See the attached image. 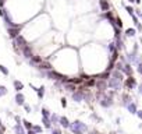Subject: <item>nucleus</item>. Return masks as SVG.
I'll list each match as a JSON object with an SVG mask.
<instances>
[{
  "mask_svg": "<svg viewBox=\"0 0 142 134\" xmlns=\"http://www.w3.org/2000/svg\"><path fill=\"white\" fill-rule=\"evenodd\" d=\"M59 122H60V124L63 127H70V123H68L67 117H60V119H59Z\"/></svg>",
  "mask_w": 142,
  "mask_h": 134,
  "instance_id": "obj_21",
  "label": "nucleus"
},
{
  "mask_svg": "<svg viewBox=\"0 0 142 134\" xmlns=\"http://www.w3.org/2000/svg\"><path fill=\"white\" fill-rule=\"evenodd\" d=\"M14 130H15V133H17V134H25V133H24V130H22V127L20 126V124L14 126Z\"/></svg>",
  "mask_w": 142,
  "mask_h": 134,
  "instance_id": "obj_26",
  "label": "nucleus"
},
{
  "mask_svg": "<svg viewBox=\"0 0 142 134\" xmlns=\"http://www.w3.org/2000/svg\"><path fill=\"white\" fill-rule=\"evenodd\" d=\"M24 25H18V24H15L14 27H9V35H10V38H17L20 35V31H21V28H22Z\"/></svg>",
  "mask_w": 142,
  "mask_h": 134,
  "instance_id": "obj_3",
  "label": "nucleus"
},
{
  "mask_svg": "<svg viewBox=\"0 0 142 134\" xmlns=\"http://www.w3.org/2000/svg\"><path fill=\"white\" fill-rule=\"evenodd\" d=\"M0 124H2V120H0Z\"/></svg>",
  "mask_w": 142,
  "mask_h": 134,
  "instance_id": "obj_47",
  "label": "nucleus"
},
{
  "mask_svg": "<svg viewBox=\"0 0 142 134\" xmlns=\"http://www.w3.org/2000/svg\"><path fill=\"white\" fill-rule=\"evenodd\" d=\"M0 71H2V73L4 74V75H9V70H7V68H6L4 66H3V64H0Z\"/></svg>",
  "mask_w": 142,
  "mask_h": 134,
  "instance_id": "obj_29",
  "label": "nucleus"
},
{
  "mask_svg": "<svg viewBox=\"0 0 142 134\" xmlns=\"http://www.w3.org/2000/svg\"><path fill=\"white\" fill-rule=\"evenodd\" d=\"M14 45H15V46H20L22 49V48L25 46V45H28V43H27L25 38H24L22 35H18L17 38H14Z\"/></svg>",
  "mask_w": 142,
  "mask_h": 134,
  "instance_id": "obj_7",
  "label": "nucleus"
},
{
  "mask_svg": "<svg viewBox=\"0 0 142 134\" xmlns=\"http://www.w3.org/2000/svg\"><path fill=\"white\" fill-rule=\"evenodd\" d=\"M114 45H116V48H117V50H123L124 48V42H123V38H114Z\"/></svg>",
  "mask_w": 142,
  "mask_h": 134,
  "instance_id": "obj_11",
  "label": "nucleus"
},
{
  "mask_svg": "<svg viewBox=\"0 0 142 134\" xmlns=\"http://www.w3.org/2000/svg\"><path fill=\"white\" fill-rule=\"evenodd\" d=\"M123 6H124V7H126L127 13H128V14H130V15H132V14H134V11H135V10H134V7H132V6H126V4H124V3H123Z\"/></svg>",
  "mask_w": 142,
  "mask_h": 134,
  "instance_id": "obj_25",
  "label": "nucleus"
},
{
  "mask_svg": "<svg viewBox=\"0 0 142 134\" xmlns=\"http://www.w3.org/2000/svg\"><path fill=\"white\" fill-rule=\"evenodd\" d=\"M135 34H137V31H135L134 28H128V29H126V36H134Z\"/></svg>",
  "mask_w": 142,
  "mask_h": 134,
  "instance_id": "obj_24",
  "label": "nucleus"
},
{
  "mask_svg": "<svg viewBox=\"0 0 142 134\" xmlns=\"http://www.w3.org/2000/svg\"><path fill=\"white\" fill-rule=\"evenodd\" d=\"M24 108H25V111L28 112V113L31 112V106H29V105H25V104H24Z\"/></svg>",
  "mask_w": 142,
  "mask_h": 134,
  "instance_id": "obj_37",
  "label": "nucleus"
},
{
  "mask_svg": "<svg viewBox=\"0 0 142 134\" xmlns=\"http://www.w3.org/2000/svg\"><path fill=\"white\" fill-rule=\"evenodd\" d=\"M53 134H61V131H60L59 129H54V130H53Z\"/></svg>",
  "mask_w": 142,
  "mask_h": 134,
  "instance_id": "obj_40",
  "label": "nucleus"
},
{
  "mask_svg": "<svg viewBox=\"0 0 142 134\" xmlns=\"http://www.w3.org/2000/svg\"><path fill=\"white\" fill-rule=\"evenodd\" d=\"M96 84V81L93 80V78H89L88 81H86V85H88V87H92V85H95Z\"/></svg>",
  "mask_w": 142,
  "mask_h": 134,
  "instance_id": "obj_30",
  "label": "nucleus"
},
{
  "mask_svg": "<svg viewBox=\"0 0 142 134\" xmlns=\"http://www.w3.org/2000/svg\"><path fill=\"white\" fill-rule=\"evenodd\" d=\"M137 115H138V117L142 120V111H137Z\"/></svg>",
  "mask_w": 142,
  "mask_h": 134,
  "instance_id": "obj_39",
  "label": "nucleus"
},
{
  "mask_svg": "<svg viewBox=\"0 0 142 134\" xmlns=\"http://www.w3.org/2000/svg\"><path fill=\"white\" fill-rule=\"evenodd\" d=\"M107 85H109L110 88H113V89H116V91H119V89L121 88V85H123V81L119 80V78H116V77H113V75H110Z\"/></svg>",
  "mask_w": 142,
  "mask_h": 134,
  "instance_id": "obj_2",
  "label": "nucleus"
},
{
  "mask_svg": "<svg viewBox=\"0 0 142 134\" xmlns=\"http://www.w3.org/2000/svg\"><path fill=\"white\" fill-rule=\"evenodd\" d=\"M135 3H137V4H139V3H141V0H135Z\"/></svg>",
  "mask_w": 142,
  "mask_h": 134,
  "instance_id": "obj_44",
  "label": "nucleus"
},
{
  "mask_svg": "<svg viewBox=\"0 0 142 134\" xmlns=\"http://www.w3.org/2000/svg\"><path fill=\"white\" fill-rule=\"evenodd\" d=\"M135 27H137V29H138V31H142V24H141L139 21L135 24Z\"/></svg>",
  "mask_w": 142,
  "mask_h": 134,
  "instance_id": "obj_36",
  "label": "nucleus"
},
{
  "mask_svg": "<svg viewBox=\"0 0 142 134\" xmlns=\"http://www.w3.org/2000/svg\"><path fill=\"white\" fill-rule=\"evenodd\" d=\"M112 75H113V77H116V78H119V80H121V81L124 80V77H123V73H121L120 70H117V68H114V70L112 71Z\"/></svg>",
  "mask_w": 142,
  "mask_h": 134,
  "instance_id": "obj_15",
  "label": "nucleus"
},
{
  "mask_svg": "<svg viewBox=\"0 0 142 134\" xmlns=\"http://www.w3.org/2000/svg\"><path fill=\"white\" fill-rule=\"evenodd\" d=\"M21 50H22V54H24V56L27 57V59H31V57L34 56V53H32V49H31V46H29V45H25V46H24Z\"/></svg>",
  "mask_w": 142,
  "mask_h": 134,
  "instance_id": "obj_9",
  "label": "nucleus"
},
{
  "mask_svg": "<svg viewBox=\"0 0 142 134\" xmlns=\"http://www.w3.org/2000/svg\"><path fill=\"white\" fill-rule=\"evenodd\" d=\"M96 87H98L99 91H102V92H105L106 91V88H107V82L106 80H103V78H100V80L96 82Z\"/></svg>",
  "mask_w": 142,
  "mask_h": 134,
  "instance_id": "obj_10",
  "label": "nucleus"
},
{
  "mask_svg": "<svg viewBox=\"0 0 142 134\" xmlns=\"http://www.w3.org/2000/svg\"><path fill=\"white\" fill-rule=\"evenodd\" d=\"M123 104L126 105V106L128 104H131V97H130V95H126V94L123 95Z\"/></svg>",
  "mask_w": 142,
  "mask_h": 134,
  "instance_id": "obj_23",
  "label": "nucleus"
},
{
  "mask_svg": "<svg viewBox=\"0 0 142 134\" xmlns=\"http://www.w3.org/2000/svg\"><path fill=\"white\" fill-rule=\"evenodd\" d=\"M47 77L52 78V80H59V81H63L64 80V75L63 74H60V73H57V71H54V70H47Z\"/></svg>",
  "mask_w": 142,
  "mask_h": 134,
  "instance_id": "obj_4",
  "label": "nucleus"
},
{
  "mask_svg": "<svg viewBox=\"0 0 142 134\" xmlns=\"http://www.w3.org/2000/svg\"><path fill=\"white\" fill-rule=\"evenodd\" d=\"M28 134H36L35 131H32V130H29V131H28Z\"/></svg>",
  "mask_w": 142,
  "mask_h": 134,
  "instance_id": "obj_43",
  "label": "nucleus"
},
{
  "mask_svg": "<svg viewBox=\"0 0 142 134\" xmlns=\"http://www.w3.org/2000/svg\"><path fill=\"white\" fill-rule=\"evenodd\" d=\"M43 124H45V127L50 129V127H52V124H50V119H49V117H43Z\"/></svg>",
  "mask_w": 142,
  "mask_h": 134,
  "instance_id": "obj_27",
  "label": "nucleus"
},
{
  "mask_svg": "<svg viewBox=\"0 0 142 134\" xmlns=\"http://www.w3.org/2000/svg\"><path fill=\"white\" fill-rule=\"evenodd\" d=\"M42 115H43V117H49V111H47L46 108H43L42 109Z\"/></svg>",
  "mask_w": 142,
  "mask_h": 134,
  "instance_id": "obj_33",
  "label": "nucleus"
},
{
  "mask_svg": "<svg viewBox=\"0 0 142 134\" xmlns=\"http://www.w3.org/2000/svg\"><path fill=\"white\" fill-rule=\"evenodd\" d=\"M15 122H18V123L21 122V119H20V116H15Z\"/></svg>",
  "mask_w": 142,
  "mask_h": 134,
  "instance_id": "obj_42",
  "label": "nucleus"
},
{
  "mask_svg": "<svg viewBox=\"0 0 142 134\" xmlns=\"http://www.w3.org/2000/svg\"><path fill=\"white\" fill-rule=\"evenodd\" d=\"M24 101H25V98H24V95L21 94V92H18V94L15 95V102L18 105H24Z\"/></svg>",
  "mask_w": 142,
  "mask_h": 134,
  "instance_id": "obj_16",
  "label": "nucleus"
},
{
  "mask_svg": "<svg viewBox=\"0 0 142 134\" xmlns=\"http://www.w3.org/2000/svg\"><path fill=\"white\" fill-rule=\"evenodd\" d=\"M138 92H139V94L142 95V84L139 85V87H138Z\"/></svg>",
  "mask_w": 142,
  "mask_h": 134,
  "instance_id": "obj_41",
  "label": "nucleus"
},
{
  "mask_svg": "<svg viewBox=\"0 0 142 134\" xmlns=\"http://www.w3.org/2000/svg\"><path fill=\"white\" fill-rule=\"evenodd\" d=\"M61 105H63L64 108L67 106V101H65V98H63V99H61Z\"/></svg>",
  "mask_w": 142,
  "mask_h": 134,
  "instance_id": "obj_38",
  "label": "nucleus"
},
{
  "mask_svg": "<svg viewBox=\"0 0 142 134\" xmlns=\"http://www.w3.org/2000/svg\"><path fill=\"white\" fill-rule=\"evenodd\" d=\"M128 2H130V3H135V0H128Z\"/></svg>",
  "mask_w": 142,
  "mask_h": 134,
  "instance_id": "obj_45",
  "label": "nucleus"
},
{
  "mask_svg": "<svg viewBox=\"0 0 142 134\" xmlns=\"http://www.w3.org/2000/svg\"><path fill=\"white\" fill-rule=\"evenodd\" d=\"M50 120H52V122H53V123H56V122H59V117H57L56 115H53V116H52V117H50Z\"/></svg>",
  "mask_w": 142,
  "mask_h": 134,
  "instance_id": "obj_35",
  "label": "nucleus"
},
{
  "mask_svg": "<svg viewBox=\"0 0 142 134\" xmlns=\"http://www.w3.org/2000/svg\"><path fill=\"white\" fill-rule=\"evenodd\" d=\"M71 130L74 131V134H84V133L86 131V126H85L82 122L77 120V122H74V123H72Z\"/></svg>",
  "mask_w": 142,
  "mask_h": 134,
  "instance_id": "obj_1",
  "label": "nucleus"
},
{
  "mask_svg": "<svg viewBox=\"0 0 142 134\" xmlns=\"http://www.w3.org/2000/svg\"><path fill=\"white\" fill-rule=\"evenodd\" d=\"M29 60H31V63H32V64H39L40 61H42V57H39V56H35V54H34V56L31 57Z\"/></svg>",
  "mask_w": 142,
  "mask_h": 134,
  "instance_id": "obj_20",
  "label": "nucleus"
},
{
  "mask_svg": "<svg viewBox=\"0 0 142 134\" xmlns=\"http://www.w3.org/2000/svg\"><path fill=\"white\" fill-rule=\"evenodd\" d=\"M84 97H85V95H84V91H82L81 88H79L78 91H74V92H72V99H74L75 102H81L82 99H84Z\"/></svg>",
  "mask_w": 142,
  "mask_h": 134,
  "instance_id": "obj_6",
  "label": "nucleus"
},
{
  "mask_svg": "<svg viewBox=\"0 0 142 134\" xmlns=\"http://www.w3.org/2000/svg\"><path fill=\"white\" fill-rule=\"evenodd\" d=\"M6 94H7V88L3 87V85H0V97H4Z\"/></svg>",
  "mask_w": 142,
  "mask_h": 134,
  "instance_id": "obj_28",
  "label": "nucleus"
},
{
  "mask_svg": "<svg viewBox=\"0 0 142 134\" xmlns=\"http://www.w3.org/2000/svg\"><path fill=\"white\" fill-rule=\"evenodd\" d=\"M132 67H131V64L130 63H124V66H123V73L124 74H127L128 77H130V75H132Z\"/></svg>",
  "mask_w": 142,
  "mask_h": 134,
  "instance_id": "obj_12",
  "label": "nucleus"
},
{
  "mask_svg": "<svg viewBox=\"0 0 142 134\" xmlns=\"http://www.w3.org/2000/svg\"><path fill=\"white\" fill-rule=\"evenodd\" d=\"M36 94H38V97H39L40 99L43 98V95H45V87H43V85L40 88H36Z\"/></svg>",
  "mask_w": 142,
  "mask_h": 134,
  "instance_id": "obj_22",
  "label": "nucleus"
},
{
  "mask_svg": "<svg viewBox=\"0 0 142 134\" xmlns=\"http://www.w3.org/2000/svg\"><path fill=\"white\" fill-rule=\"evenodd\" d=\"M65 89H67L68 92H74L77 88H75V85L72 84V82H65Z\"/></svg>",
  "mask_w": 142,
  "mask_h": 134,
  "instance_id": "obj_19",
  "label": "nucleus"
},
{
  "mask_svg": "<svg viewBox=\"0 0 142 134\" xmlns=\"http://www.w3.org/2000/svg\"><path fill=\"white\" fill-rule=\"evenodd\" d=\"M100 105H102L103 108H110V106L113 105L112 97H105V94H103V98L100 99Z\"/></svg>",
  "mask_w": 142,
  "mask_h": 134,
  "instance_id": "obj_5",
  "label": "nucleus"
},
{
  "mask_svg": "<svg viewBox=\"0 0 142 134\" xmlns=\"http://www.w3.org/2000/svg\"><path fill=\"white\" fill-rule=\"evenodd\" d=\"M13 85H14V88H15L17 92H20V91H21V89L24 88V84H22V82H20V81H17V80L13 82Z\"/></svg>",
  "mask_w": 142,
  "mask_h": 134,
  "instance_id": "obj_18",
  "label": "nucleus"
},
{
  "mask_svg": "<svg viewBox=\"0 0 142 134\" xmlns=\"http://www.w3.org/2000/svg\"><path fill=\"white\" fill-rule=\"evenodd\" d=\"M32 129H34V131H35V133H40V131H42V127H39V126H32Z\"/></svg>",
  "mask_w": 142,
  "mask_h": 134,
  "instance_id": "obj_34",
  "label": "nucleus"
},
{
  "mask_svg": "<svg viewBox=\"0 0 142 134\" xmlns=\"http://www.w3.org/2000/svg\"><path fill=\"white\" fill-rule=\"evenodd\" d=\"M124 85L128 88V89H132L135 85H137V81H135V78L132 75H130L128 78H126V81H124Z\"/></svg>",
  "mask_w": 142,
  "mask_h": 134,
  "instance_id": "obj_8",
  "label": "nucleus"
},
{
  "mask_svg": "<svg viewBox=\"0 0 142 134\" xmlns=\"http://www.w3.org/2000/svg\"><path fill=\"white\" fill-rule=\"evenodd\" d=\"M38 68H40V70H52V64L47 63V61H40L38 64Z\"/></svg>",
  "mask_w": 142,
  "mask_h": 134,
  "instance_id": "obj_14",
  "label": "nucleus"
},
{
  "mask_svg": "<svg viewBox=\"0 0 142 134\" xmlns=\"http://www.w3.org/2000/svg\"><path fill=\"white\" fill-rule=\"evenodd\" d=\"M24 126H25L28 130H31V129H32V124H31V123L28 122V120H24Z\"/></svg>",
  "mask_w": 142,
  "mask_h": 134,
  "instance_id": "obj_32",
  "label": "nucleus"
},
{
  "mask_svg": "<svg viewBox=\"0 0 142 134\" xmlns=\"http://www.w3.org/2000/svg\"><path fill=\"white\" fill-rule=\"evenodd\" d=\"M127 109H128V112H130V113H132V115H137V105L132 104V102L127 105Z\"/></svg>",
  "mask_w": 142,
  "mask_h": 134,
  "instance_id": "obj_17",
  "label": "nucleus"
},
{
  "mask_svg": "<svg viewBox=\"0 0 142 134\" xmlns=\"http://www.w3.org/2000/svg\"><path fill=\"white\" fill-rule=\"evenodd\" d=\"M99 6H100L102 11H109V9H110V4L107 0H99Z\"/></svg>",
  "mask_w": 142,
  "mask_h": 134,
  "instance_id": "obj_13",
  "label": "nucleus"
},
{
  "mask_svg": "<svg viewBox=\"0 0 142 134\" xmlns=\"http://www.w3.org/2000/svg\"><path fill=\"white\" fill-rule=\"evenodd\" d=\"M137 71L142 75V61H139V63H137Z\"/></svg>",
  "mask_w": 142,
  "mask_h": 134,
  "instance_id": "obj_31",
  "label": "nucleus"
},
{
  "mask_svg": "<svg viewBox=\"0 0 142 134\" xmlns=\"http://www.w3.org/2000/svg\"><path fill=\"white\" fill-rule=\"evenodd\" d=\"M141 18H142V13H141Z\"/></svg>",
  "mask_w": 142,
  "mask_h": 134,
  "instance_id": "obj_46",
  "label": "nucleus"
}]
</instances>
